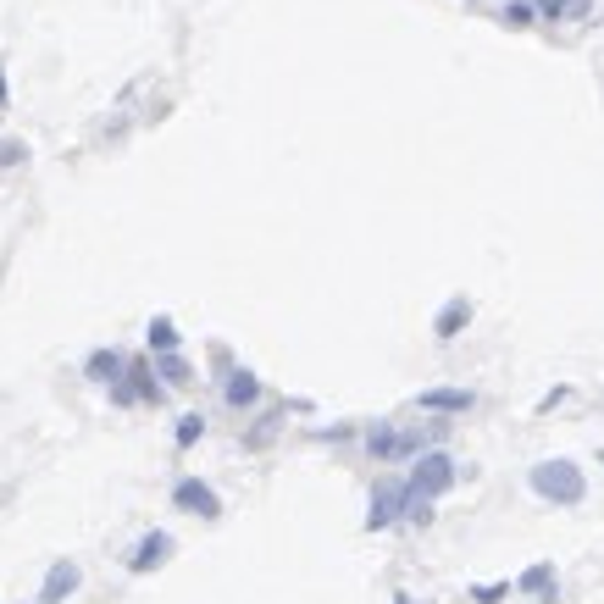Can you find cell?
Here are the masks:
<instances>
[{"label": "cell", "instance_id": "obj_1", "mask_svg": "<svg viewBox=\"0 0 604 604\" xmlns=\"http://www.w3.org/2000/svg\"><path fill=\"white\" fill-rule=\"evenodd\" d=\"M532 494H544L555 504H582L588 483H582V471L571 466V460H538L532 466Z\"/></svg>", "mask_w": 604, "mask_h": 604}, {"label": "cell", "instance_id": "obj_2", "mask_svg": "<svg viewBox=\"0 0 604 604\" xmlns=\"http://www.w3.org/2000/svg\"><path fill=\"white\" fill-rule=\"evenodd\" d=\"M405 488H410V499H427V504H433L443 488H455V460H450V455H438V450H433V455H422Z\"/></svg>", "mask_w": 604, "mask_h": 604}, {"label": "cell", "instance_id": "obj_3", "mask_svg": "<svg viewBox=\"0 0 604 604\" xmlns=\"http://www.w3.org/2000/svg\"><path fill=\"white\" fill-rule=\"evenodd\" d=\"M172 504H178V511H188V516H206V521L222 516V499L200 483V477H183V483L172 488Z\"/></svg>", "mask_w": 604, "mask_h": 604}, {"label": "cell", "instance_id": "obj_4", "mask_svg": "<svg viewBox=\"0 0 604 604\" xmlns=\"http://www.w3.org/2000/svg\"><path fill=\"white\" fill-rule=\"evenodd\" d=\"M405 504H410V488H405V483H389L383 494H372V516H366V527L377 532V527L399 521V516H405Z\"/></svg>", "mask_w": 604, "mask_h": 604}, {"label": "cell", "instance_id": "obj_5", "mask_svg": "<svg viewBox=\"0 0 604 604\" xmlns=\"http://www.w3.org/2000/svg\"><path fill=\"white\" fill-rule=\"evenodd\" d=\"M471 389H427L422 394V410H443V416H460V410H471Z\"/></svg>", "mask_w": 604, "mask_h": 604}, {"label": "cell", "instance_id": "obj_6", "mask_svg": "<svg viewBox=\"0 0 604 604\" xmlns=\"http://www.w3.org/2000/svg\"><path fill=\"white\" fill-rule=\"evenodd\" d=\"M167 555H172V538H167V532H150V538H139V549H134L128 571H150V565H162Z\"/></svg>", "mask_w": 604, "mask_h": 604}, {"label": "cell", "instance_id": "obj_7", "mask_svg": "<svg viewBox=\"0 0 604 604\" xmlns=\"http://www.w3.org/2000/svg\"><path fill=\"white\" fill-rule=\"evenodd\" d=\"M73 588H78V565H73V560H56V565H50V577H45V593H39V599H45V604H61Z\"/></svg>", "mask_w": 604, "mask_h": 604}, {"label": "cell", "instance_id": "obj_8", "mask_svg": "<svg viewBox=\"0 0 604 604\" xmlns=\"http://www.w3.org/2000/svg\"><path fill=\"white\" fill-rule=\"evenodd\" d=\"M466 322H471V305H466V300H450V305L438 311V322H433V328H438V338H455Z\"/></svg>", "mask_w": 604, "mask_h": 604}, {"label": "cell", "instance_id": "obj_9", "mask_svg": "<svg viewBox=\"0 0 604 604\" xmlns=\"http://www.w3.org/2000/svg\"><path fill=\"white\" fill-rule=\"evenodd\" d=\"M516 588H521V593H544V599H555V565H532Z\"/></svg>", "mask_w": 604, "mask_h": 604}, {"label": "cell", "instance_id": "obj_10", "mask_svg": "<svg viewBox=\"0 0 604 604\" xmlns=\"http://www.w3.org/2000/svg\"><path fill=\"white\" fill-rule=\"evenodd\" d=\"M256 394H261V383L249 372H233V383H228V405H256Z\"/></svg>", "mask_w": 604, "mask_h": 604}, {"label": "cell", "instance_id": "obj_11", "mask_svg": "<svg viewBox=\"0 0 604 604\" xmlns=\"http://www.w3.org/2000/svg\"><path fill=\"white\" fill-rule=\"evenodd\" d=\"M150 349H162V355L178 349V328L167 322V316H155V322H150Z\"/></svg>", "mask_w": 604, "mask_h": 604}, {"label": "cell", "instance_id": "obj_12", "mask_svg": "<svg viewBox=\"0 0 604 604\" xmlns=\"http://www.w3.org/2000/svg\"><path fill=\"white\" fill-rule=\"evenodd\" d=\"M155 372H162L172 389H183L188 377H195V372H188V361H183V355H162V366H155Z\"/></svg>", "mask_w": 604, "mask_h": 604}, {"label": "cell", "instance_id": "obj_13", "mask_svg": "<svg viewBox=\"0 0 604 604\" xmlns=\"http://www.w3.org/2000/svg\"><path fill=\"white\" fill-rule=\"evenodd\" d=\"M117 372H122V355H106V349L89 361V377H101V383H117Z\"/></svg>", "mask_w": 604, "mask_h": 604}, {"label": "cell", "instance_id": "obj_14", "mask_svg": "<svg viewBox=\"0 0 604 604\" xmlns=\"http://www.w3.org/2000/svg\"><path fill=\"white\" fill-rule=\"evenodd\" d=\"M504 22H511V28H527V22H532V6H527V0H516V6H504Z\"/></svg>", "mask_w": 604, "mask_h": 604}, {"label": "cell", "instance_id": "obj_15", "mask_svg": "<svg viewBox=\"0 0 604 604\" xmlns=\"http://www.w3.org/2000/svg\"><path fill=\"white\" fill-rule=\"evenodd\" d=\"M200 433H206V422H200V416H183V422H178V443H195Z\"/></svg>", "mask_w": 604, "mask_h": 604}, {"label": "cell", "instance_id": "obj_16", "mask_svg": "<svg viewBox=\"0 0 604 604\" xmlns=\"http://www.w3.org/2000/svg\"><path fill=\"white\" fill-rule=\"evenodd\" d=\"M499 593H511V582H494V588H477V599H483V604H494Z\"/></svg>", "mask_w": 604, "mask_h": 604}, {"label": "cell", "instance_id": "obj_17", "mask_svg": "<svg viewBox=\"0 0 604 604\" xmlns=\"http://www.w3.org/2000/svg\"><path fill=\"white\" fill-rule=\"evenodd\" d=\"M12 162H22V144H0V167H12Z\"/></svg>", "mask_w": 604, "mask_h": 604}, {"label": "cell", "instance_id": "obj_18", "mask_svg": "<svg viewBox=\"0 0 604 604\" xmlns=\"http://www.w3.org/2000/svg\"><path fill=\"white\" fill-rule=\"evenodd\" d=\"M394 599H399V604H410V593H394Z\"/></svg>", "mask_w": 604, "mask_h": 604}, {"label": "cell", "instance_id": "obj_19", "mask_svg": "<svg viewBox=\"0 0 604 604\" xmlns=\"http://www.w3.org/2000/svg\"><path fill=\"white\" fill-rule=\"evenodd\" d=\"M599 460H604V455H599Z\"/></svg>", "mask_w": 604, "mask_h": 604}]
</instances>
